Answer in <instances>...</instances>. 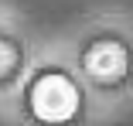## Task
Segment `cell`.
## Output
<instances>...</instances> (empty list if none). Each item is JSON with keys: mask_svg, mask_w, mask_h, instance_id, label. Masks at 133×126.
Wrapping results in <instances>:
<instances>
[{"mask_svg": "<svg viewBox=\"0 0 133 126\" xmlns=\"http://www.w3.org/2000/svg\"><path fill=\"white\" fill-rule=\"evenodd\" d=\"M31 106L48 123H65L78 109V92H75V85L65 79V75H44V79L34 82Z\"/></svg>", "mask_w": 133, "mask_h": 126, "instance_id": "1", "label": "cell"}, {"mask_svg": "<svg viewBox=\"0 0 133 126\" xmlns=\"http://www.w3.org/2000/svg\"><path fill=\"white\" fill-rule=\"evenodd\" d=\"M85 68L96 75V79H116V75L126 68V51L119 44H113V41H99L85 55Z\"/></svg>", "mask_w": 133, "mask_h": 126, "instance_id": "2", "label": "cell"}]
</instances>
